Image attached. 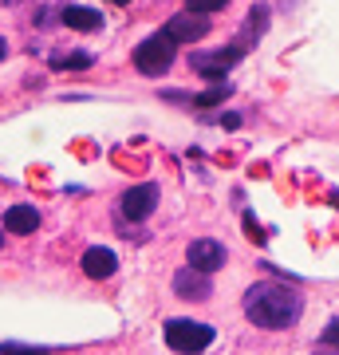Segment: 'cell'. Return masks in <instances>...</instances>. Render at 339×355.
Masks as SVG:
<instances>
[{
    "mask_svg": "<svg viewBox=\"0 0 339 355\" xmlns=\"http://www.w3.org/2000/svg\"><path fill=\"white\" fill-rule=\"evenodd\" d=\"M79 265H83V272H87L91 280H111L114 272H119V257H114L111 249H103V245H91Z\"/></svg>",
    "mask_w": 339,
    "mask_h": 355,
    "instance_id": "9c48e42d",
    "label": "cell"
},
{
    "mask_svg": "<svg viewBox=\"0 0 339 355\" xmlns=\"http://www.w3.org/2000/svg\"><path fill=\"white\" fill-rule=\"evenodd\" d=\"M233 83H214L209 91H201V95H182V91H166V99L170 103H189V107H217V103L225 99Z\"/></svg>",
    "mask_w": 339,
    "mask_h": 355,
    "instance_id": "7c38bea8",
    "label": "cell"
},
{
    "mask_svg": "<svg viewBox=\"0 0 339 355\" xmlns=\"http://www.w3.org/2000/svg\"><path fill=\"white\" fill-rule=\"evenodd\" d=\"M324 343L331 347V352L339 347V320H331V324H327V331H324Z\"/></svg>",
    "mask_w": 339,
    "mask_h": 355,
    "instance_id": "e0dca14e",
    "label": "cell"
},
{
    "mask_svg": "<svg viewBox=\"0 0 339 355\" xmlns=\"http://www.w3.org/2000/svg\"><path fill=\"white\" fill-rule=\"evenodd\" d=\"M304 312V296L280 280H261L245 292V316L257 324V328H292Z\"/></svg>",
    "mask_w": 339,
    "mask_h": 355,
    "instance_id": "6da1fadb",
    "label": "cell"
},
{
    "mask_svg": "<svg viewBox=\"0 0 339 355\" xmlns=\"http://www.w3.org/2000/svg\"><path fill=\"white\" fill-rule=\"evenodd\" d=\"M40 229V209L36 205H12L4 209V233H16V237H28Z\"/></svg>",
    "mask_w": 339,
    "mask_h": 355,
    "instance_id": "30bf717a",
    "label": "cell"
},
{
    "mask_svg": "<svg viewBox=\"0 0 339 355\" xmlns=\"http://www.w3.org/2000/svg\"><path fill=\"white\" fill-rule=\"evenodd\" d=\"M91 64H95L91 51H55V55H51V67H55V71H87Z\"/></svg>",
    "mask_w": 339,
    "mask_h": 355,
    "instance_id": "4fadbf2b",
    "label": "cell"
},
{
    "mask_svg": "<svg viewBox=\"0 0 339 355\" xmlns=\"http://www.w3.org/2000/svg\"><path fill=\"white\" fill-rule=\"evenodd\" d=\"M268 16H272V8H268V4H252V8H249V36H264Z\"/></svg>",
    "mask_w": 339,
    "mask_h": 355,
    "instance_id": "5bb4252c",
    "label": "cell"
},
{
    "mask_svg": "<svg viewBox=\"0 0 339 355\" xmlns=\"http://www.w3.org/2000/svg\"><path fill=\"white\" fill-rule=\"evenodd\" d=\"M174 292L182 296V300H209V292H214L209 272H198V268H182V272H174Z\"/></svg>",
    "mask_w": 339,
    "mask_h": 355,
    "instance_id": "ba28073f",
    "label": "cell"
},
{
    "mask_svg": "<svg viewBox=\"0 0 339 355\" xmlns=\"http://www.w3.org/2000/svg\"><path fill=\"white\" fill-rule=\"evenodd\" d=\"M174 51H177L174 40L166 36V32H154V36H146L139 48H134V67H139L142 76L158 79L174 67Z\"/></svg>",
    "mask_w": 339,
    "mask_h": 355,
    "instance_id": "3957f363",
    "label": "cell"
},
{
    "mask_svg": "<svg viewBox=\"0 0 339 355\" xmlns=\"http://www.w3.org/2000/svg\"><path fill=\"white\" fill-rule=\"evenodd\" d=\"M205 32H209V20H205L201 12H189V8L186 12H177L174 20L166 24V36L174 40V44H198Z\"/></svg>",
    "mask_w": 339,
    "mask_h": 355,
    "instance_id": "52a82bcc",
    "label": "cell"
},
{
    "mask_svg": "<svg viewBox=\"0 0 339 355\" xmlns=\"http://www.w3.org/2000/svg\"><path fill=\"white\" fill-rule=\"evenodd\" d=\"M111 4H130V0H111Z\"/></svg>",
    "mask_w": 339,
    "mask_h": 355,
    "instance_id": "d6986e66",
    "label": "cell"
},
{
    "mask_svg": "<svg viewBox=\"0 0 339 355\" xmlns=\"http://www.w3.org/2000/svg\"><path fill=\"white\" fill-rule=\"evenodd\" d=\"M0 355H51V352H48V347H32V343L8 340V343H0Z\"/></svg>",
    "mask_w": 339,
    "mask_h": 355,
    "instance_id": "9a60e30c",
    "label": "cell"
},
{
    "mask_svg": "<svg viewBox=\"0 0 339 355\" xmlns=\"http://www.w3.org/2000/svg\"><path fill=\"white\" fill-rule=\"evenodd\" d=\"M60 20L67 28H76V32H99L103 28V16L95 12V8H83V4H67V8H60Z\"/></svg>",
    "mask_w": 339,
    "mask_h": 355,
    "instance_id": "8fae6325",
    "label": "cell"
},
{
    "mask_svg": "<svg viewBox=\"0 0 339 355\" xmlns=\"http://www.w3.org/2000/svg\"><path fill=\"white\" fill-rule=\"evenodd\" d=\"M4 55H8V44H4V36H0V60H4Z\"/></svg>",
    "mask_w": 339,
    "mask_h": 355,
    "instance_id": "ac0fdd59",
    "label": "cell"
},
{
    "mask_svg": "<svg viewBox=\"0 0 339 355\" xmlns=\"http://www.w3.org/2000/svg\"><path fill=\"white\" fill-rule=\"evenodd\" d=\"M241 55H245V48H241V44L214 48V51H193V55H189V67H193L198 76H205V79H225L229 67L241 64Z\"/></svg>",
    "mask_w": 339,
    "mask_h": 355,
    "instance_id": "277c9868",
    "label": "cell"
},
{
    "mask_svg": "<svg viewBox=\"0 0 339 355\" xmlns=\"http://www.w3.org/2000/svg\"><path fill=\"white\" fill-rule=\"evenodd\" d=\"M186 261H189V268H198V272H217V268L225 265V245L214 241V237H198V241H189Z\"/></svg>",
    "mask_w": 339,
    "mask_h": 355,
    "instance_id": "8992f818",
    "label": "cell"
},
{
    "mask_svg": "<svg viewBox=\"0 0 339 355\" xmlns=\"http://www.w3.org/2000/svg\"><path fill=\"white\" fill-rule=\"evenodd\" d=\"M214 336L217 331L201 320H166V343L177 355H201L214 343Z\"/></svg>",
    "mask_w": 339,
    "mask_h": 355,
    "instance_id": "7a4b0ae2",
    "label": "cell"
},
{
    "mask_svg": "<svg viewBox=\"0 0 339 355\" xmlns=\"http://www.w3.org/2000/svg\"><path fill=\"white\" fill-rule=\"evenodd\" d=\"M229 0H186V8L189 12H201V16H209V12H217V8H225Z\"/></svg>",
    "mask_w": 339,
    "mask_h": 355,
    "instance_id": "2e32d148",
    "label": "cell"
},
{
    "mask_svg": "<svg viewBox=\"0 0 339 355\" xmlns=\"http://www.w3.org/2000/svg\"><path fill=\"white\" fill-rule=\"evenodd\" d=\"M0 245H4V233H0Z\"/></svg>",
    "mask_w": 339,
    "mask_h": 355,
    "instance_id": "ffe728a7",
    "label": "cell"
},
{
    "mask_svg": "<svg viewBox=\"0 0 339 355\" xmlns=\"http://www.w3.org/2000/svg\"><path fill=\"white\" fill-rule=\"evenodd\" d=\"M154 209H158V186H154V182L130 186V190L119 198V214H123L126 221H146Z\"/></svg>",
    "mask_w": 339,
    "mask_h": 355,
    "instance_id": "5b68a950",
    "label": "cell"
}]
</instances>
